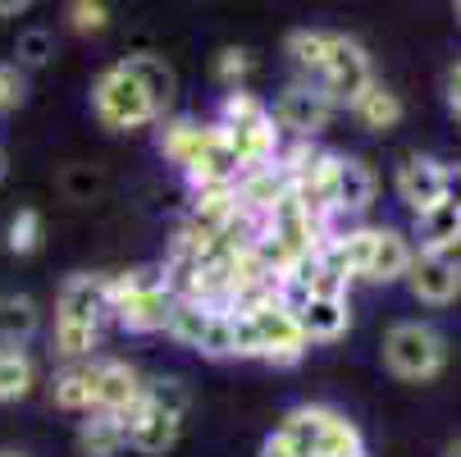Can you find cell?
I'll return each instance as SVG.
<instances>
[{
    "mask_svg": "<svg viewBox=\"0 0 461 457\" xmlns=\"http://www.w3.org/2000/svg\"><path fill=\"white\" fill-rule=\"evenodd\" d=\"M447 105H452V114L461 119V64L447 74Z\"/></svg>",
    "mask_w": 461,
    "mask_h": 457,
    "instance_id": "obj_36",
    "label": "cell"
},
{
    "mask_svg": "<svg viewBox=\"0 0 461 457\" xmlns=\"http://www.w3.org/2000/svg\"><path fill=\"white\" fill-rule=\"evenodd\" d=\"M211 315H215V306H206V302L174 297V306H169V320H165V334H169L178 348L202 352V339H206V330H211Z\"/></svg>",
    "mask_w": 461,
    "mask_h": 457,
    "instance_id": "obj_20",
    "label": "cell"
},
{
    "mask_svg": "<svg viewBox=\"0 0 461 457\" xmlns=\"http://www.w3.org/2000/svg\"><path fill=\"white\" fill-rule=\"evenodd\" d=\"M37 379V366L23 348H10L0 343V403H19Z\"/></svg>",
    "mask_w": 461,
    "mask_h": 457,
    "instance_id": "obj_25",
    "label": "cell"
},
{
    "mask_svg": "<svg viewBox=\"0 0 461 457\" xmlns=\"http://www.w3.org/2000/svg\"><path fill=\"white\" fill-rule=\"evenodd\" d=\"M14 55H19V69H41V64L55 55V37L46 28H28V32H19Z\"/></svg>",
    "mask_w": 461,
    "mask_h": 457,
    "instance_id": "obj_28",
    "label": "cell"
},
{
    "mask_svg": "<svg viewBox=\"0 0 461 457\" xmlns=\"http://www.w3.org/2000/svg\"><path fill=\"white\" fill-rule=\"evenodd\" d=\"M37 302L32 297H19V293H5L0 297V343H10V348H19L23 339H32L37 334Z\"/></svg>",
    "mask_w": 461,
    "mask_h": 457,
    "instance_id": "obj_24",
    "label": "cell"
},
{
    "mask_svg": "<svg viewBox=\"0 0 461 457\" xmlns=\"http://www.w3.org/2000/svg\"><path fill=\"white\" fill-rule=\"evenodd\" d=\"M69 23L78 32H101L110 23V10L101 5V0H74V5H69Z\"/></svg>",
    "mask_w": 461,
    "mask_h": 457,
    "instance_id": "obj_34",
    "label": "cell"
},
{
    "mask_svg": "<svg viewBox=\"0 0 461 457\" xmlns=\"http://www.w3.org/2000/svg\"><path fill=\"white\" fill-rule=\"evenodd\" d=\"M407 288L416 302H429V306H447L461 297V260L456 256H429V251H416L411 270H407Z\"/></svg>",
    "mask_w": 461,
    "mask_h": 457,
    "instance_id": "obj_10",
    "label": "cell"
},
{
    "mask_svg": "<svg viewBox=\"0 0 461 457\" xmlns=\"http://www.w3.org/2000/svg\"><path fill=\"white\" fill-rule=\"evenodd\" d=\"M101 330H92V324H69V320H55V352L69 357V361H83L92 348H96Z\"/></svg>",
    "mask_w": 461,
    "mask_h": 457,
    "instance_id": "obj_27",
    "label": "cell"
},
{
    "mask_svg": "<svg viewBox=\"0 0 461 457\" xmlns=\"http://www.w3.org/2000/svg\"><path fill=\"white\" fill-rule=\"evenodd\" d=\"M28 96V83H23V69L19 64H0V114L19 110Z\"/></svg>",
    "mask_w": 461,
    "mask_h": 457,
    "instance_id": "obj_33",
    "label": "cell"
},
{
    "mask_svg": "<svg viewBox=\"0 0 461 457\" xmlns=\"http://www.w3.org/2000/svg\"><path fill=\"white\" fill-rule=\"evenodd\" d=\"M211 133H215V123H202V119H169V123L160 128V156L187 174V169L196 165V156L206 151Z\"/></svg>",
    "mask_w": 461,
    "mask_h": 457,
    "instance_id": "obj_16",
    "label": "cell"
},
{
    "mask_svg": "<svg viewBox=\"0 0 461 457\" xmlns=\"http://www.w3.org/2000/svg\"><path fill=\"white\" fill-rule=\"evenodd\" d=\"M123 421L110 416V412H87V421L78 425V448L87 457H114L123 448Z\"/></svg>",
    "mask_w": 461,
    "mask_h": 457,
    "instance_id": "obj_23",
    "label": "cell"
},
{
    "mask_svg": "<svg viewBox=\"0 0 461 457\" xmlns=\"http://www.w3.org/2000/svg\"><path fill=\"white\" fill-rule=\"evenodd\" d=\"M329 46H334V32H324V28H293L288 41H284V50L293 55V64H297V69H306V74H320Z\"/></svg>",
    "mask_w": 461,
    "mask_h": 457,
    "instance_id": "obj_26",
    "label": "cell"
},
{
    "mask_svg": "<svg viewBox=\"0 0 461 457\" xmlns=\"http://www.w3.org/2000/svg\"><path fill=\"white\" fill-rule=\"evenodd\" d=\"M447 192H452V178H447V169L434 156H407L402 160V169H398V197L416 215H425L429 206H438Z\"/></svg>",
    "mask_w": 461,
    "mask_h": 457,
    "instance_id": "obj_11",
    "label": "cell"
},
{
    "mask_svg": "<svg viewBox=\"0 0 461 457\" xmlns=\"http://www.w3.org/2000/svg\"><path fill=\"white\" fill-rule=\"evenodd\" d=\"M447 457H461V443H452V448H447Z\"/></svg>",
    "mask_w": 461,
    "mask_h": 457,
    "instance_id": "obj_40",
    "label": "cell"
},
{
    "mask_svg": "<svg viewBox=\"0 0 461 457\" xmlns=\"http://www.w3.org/2000/svg\"><path fill=\"white\" fill-rule=\"evenodd\" d=\"M288 174L270 160V165H256V169H242V178L233 183V197H238V211L256 215V220H266L275 211V202L288 197Z\"/></svg>",
    "mask_w": 461,
    "mask_h": 457,
    "instance_id": "obj_13",
    "label": "cell"
},
{
    "mask_svg": "<svg viewBox=\"0 0 461 457\" xmlns=\"http://www.w3.org/2000/svg\"><path fill=\"white\" fill-rule=\"evenodd\" d=\"M220 133L229 142V151L238 156L242 169H256V165H270L284 147L279 138V123L270 114L266 101H256L251 92H229L224 105H220Z\"/></svg>",
    "mask_w": 461,
    "mask_h": 457,
    "instance_id": "obj_1",
    "label": "cell"
},
{
    "mask_svg": "<svg viewBox=\"0 0 461 457\" xmlns=\"http://www.w3.org/2000/svg\"><path fill=\"white\" fill-rule=\"evenodd\" d=\"M443 361H447V348H443V334L434 324L402 320L384 339V366L398 379H434L443 370Z\"/></svg>",
    "mask_w": 461,
    "mask_h": 457,
    "instance_id": "obj_3",
    "label": "cell"
},
{
    "mask_svg": "<svg viewBox=\"0 0 461 457\" xmlns=\"http://www.w3.org/2000/svg\"><path fill=\"white\" fill-rule=\"evenodd\" d=\"M202 357H233V324H229V311H215L211 315V330L202 339Z\"/></svg>",
    "mask_w": 461,
    "mask_h": 457,
    "instance_id": "obj_32",
    "label": "cell"
},
{
    "mask_svg": "<svg viewBox=\"0 0 461 457\" xmlns=\"http://www.w3.org/2000/svg\"><path fill=\"white\" fill-rule=\"evenodd\" d=\"M416 233H420V251L429 256H452V247L461 242V197H447L438 206H429L425 215H416Z\"/></svg>",
    "mask_w": 461,
    "mask_h": 457,
    "instance_id": "obj_15",
    "label": "cell"
},
{
    "mask_svg": "<svg viewBox=\"0 0 461 457\" xmlns=\"http://www.w3.org/2000/svg\"><path fill=\"white\" fill-rule=\"evenodd\" d=\"M123 69L133 74V83L147 92V101H151V110H156V114H165V110L174 105L178 78H174V69L165 64V55H151V50H142V55H128V59H123Z\"/></svg>",
    "mask_w": 461,
    "mask_h": 457,
    "instance_id": "obj_18",
    "label": "cell"
},
{
    "mask_svg": "<svg viewBox=\"0 0 461 457\" xmlns=\"http://www.w3.org/2000/svg\"><path fill=\"white\" fill-rule=\"evenodd\" d=\"M456 19H461V5H456Z\"/></svg>",
    "mask_w": 461,
    "mask_h": 457,
    "instance_id": "obj_41",
    "label": "cell"
},
{
    "mask_svg": "<svg viewBox=\"0 0 461 457\" xmlns=\"http://www.w3.org/2000/svg\"><path fill=\"white\" fill-rule=\"evenodd\" d=\"M147 398H151V403H160V407H165V412H174V416H187V403H192L183 379H151V384H147Z\"/></svg>",
    "mask_w": 461,
    "mask_h": 457,
    "instance_id": "obj_30",
    "label": "cell"
},
{
    "mask_svg": "<svg viewBox=\"0 0 461 457\" xmlns=\"http://www.w3.org/2000/svg\"><path fill=\"white\" fill-rule=\"evenodd\" d=\"M260 457H293V448H288V443H284V434L275 430L266 443H260Z\"/></svg>",
    "mask_w": 461,
    "mask_h": 457,
    "instance_id": "obj_37",
    "label": "cell"
},
{
    "mask_svg": "<svg viewBox=\"0 0 461 457\" xmlns=\"http://www.w3.org/2000/svg\"><path fill=\"white\" fill-rule=\"evenodd\" d=\"M275 123L279 133H288L293 142H311L320 128L329 123V114H334V105H329V96L315 87V83H288L275 101Z\"/></svg>",
    "mask_w": 461,
    "mask_h": 457,
    "instance_id": "obj_7",
    "label": "cell"
},
{
    "mask_svg": "<svg viewBox=\"0 0 461 457\" xmlns=\"http://www.w3.org/2000/svg\"><path fill=\"white\" fill-rule=\"evenodd\" d=\"M297 324H302L306 343H334L348 334L352 311L343 297H306V306L297 311Z\"/></svg>",
    "mask_w": 461,
    "mask_h": 457,
    "instance_id": "obj_17",
    "label": "cell"
},
{
    "mask_svg": "<svg viewBox=\"0 0 461 457\" xmlns=\"http://www.w3.org/2000/svg\"><path fill=\"white\" fill-rule=\"evenodd\" d=\"M92 110L105 128H114V133H128V128H142L151 119H160L147 101V92L133 83V74L123 69V64H114V69H105L92 87Z\"/></svg>",
    "mask_w": 461,
    "mask_h": 457,
    "instance_id": "obj_4",
    "label": "cell"
},
{
    "mask_svg": "<svg viewBox=\"0 0 461 457\" xmlns=\"http://www.w3.org/2000/svg\"><path fill=\"white\" fill-rule=\"evenodd\" d=\"M147 394V384L138 375V366L128 361H96V412H110V416H128Z\"/></svg>",
    "mask_w": 461,
    "mask_h": 457,
    "instance_id": "obj_12",
    "label": "cell"
},
{
    "mask_svg": "<svg viewBox=\"0 0 461 457\" xmlns=\"http://www.w3.org/2000/svg\"><path fill=\"white\" fill-rule=\"evenodd\" d=\"M0 457H28V452H14V448H0Z\"/></svg>",
    "mask_w": 461,
    "mask_h": 457,
    "instance_id": "obj_39",
    "label": "cell"
},
{
    "mask_svg": "<svg viewBox=\"0 0 461 457\" xmlns=\"http://www.w3.org/2000/svg\"><path fill=\"white\" fill-rule=\"evenodd\" d=\"M5 242H10V251H19V256L32 251V247L41 242V215H37V211H19V215L10 220V238H5Z\"/></svg>",
    "mask_w": 461,
    "mask_h": 457,
    "instance_id": "obj_31",
    "label": "cell"
},
{
    "mask_svg": "<svg viewBox=\"0 0 461 457\" xmlns=\"http://www.w3.org/2000/svg\"><path fill=\"white\" fill-rule=\"evenodd\" d=\"M178 430H183V416L165 412V407L151 403L147 394H142V403H138L133 412L123 416V439H128V448H138V452H147V457L169 452L174 439H178Z\"/></svg>",
    "mask_w": 461,
    "mask_h": 457,
    "instance_id": "obj_9",
    "label": "cell"
},
{
    "mask_svg": "<svg viewBox=\"0 0 461 457\" xmlns=\"http://www.w3.org/2000/svg\"><path fill=\"white\" fill-rule=\"evenodd\" d=\"M169 306H174V293L165 288L160 270H128V275L110 279V311L123 330H133V334L165 330Z\"/></svg>",
    "mask_w": 461,
    "mask_h": 457,
    "instance_id": "obj_2",
    "label": "cell"
},
{
    "mask_svg": "<svg viewBox=\"0 0 461 457\" xmlns=\"http://www.w3.org/2000/svg\"><path fill=\"white\" fill-rule=\"evenodd\" d=\"M247 74H251V55H247V50H238V46L220 50V59H215V78H220V87L238 92Z\"/></svg>",
    "mask_w": 461,
    "mask_h": 457,
    "instance_id": "obj_29",
    "label": "cell"
},
{
    "mask_svg": "<svg viewBox=\"0 0 461 457\" xmlns=\"http://www.w3.org/2000/svg\"><path fill=\"white\" fill-rule=\"evenodd\" d=\"M311 83L329 96V105H352V101L375 83L370 55H366L352 37H339V32H334V46H329V55H324V64H320V74H315Z\"/></svg>",
    "mask_w": 461,
    "mask_h": 457,
    "instance_id": "obj_5",
    "label": "cell"
},
{
    "mask_svg": "<svg viewBox=\"0 0 461 457\" xmlns=\"http://www.w3.org/2000/svg\"><path fill=\"white\" fill-rule=\"evenodd\" d=\"M411 260H416V251H411V242L398 229H375L370 260H366L361 279H370V284H398V279H407Z\"/></svg>",
    "mask_w": 461,
    "mask_h": 457,
    "instance_id": "obj_14",
    "label": "cell"
},
{
    "mask_svg": "<svg viewBox=\"0 0 461 457\" xmlns=\"http://www.w3.org/2000/svg\"><path fill=\"white\" fill-rule=\"evenodd\" d=\"M229 324H233V357H260V348H256V330H251L247 311H229Z\"/></svg>",
    "mask_w": 461,
    "mask_h": 457,
    "instance_id": "obj_35",
    "label": "cell"
},
{
    "mask_svg": "<svg viewBox=\"0 0 461 457\" xmlns=\"http://www.w3.org/2000/svg\"><path fill=\"white\" fill-rule=\"evenodd\" d=\"M247 320H251V330H256V348H260V357L266 361H279V366H293V361H302L306 357V334H302V324H297V315L288 311V306H279V302H260V306H251L247 311Z\"/></svg>",
    "mask_w": 461,
    "mask_h": 457,
    "instance_id": "obj_6",
    "label": "cell"
},
{
    "mask_svg": "<svg viewBox=\"0 0 461 457\" xmlns=\"http://www.w3.org/2000/svg\"><path fill=\"white\" fill-rule=\"evenodd\" d=\"M375 202V174L357 156H339V178H334V215H361Z\"/></svg>",
    "mask_w": 461,
    "mask_h": 457,
    "instance_id": "obj_19",
    "label": "cell"
},
{
    "mask_svg": "<svg viewBox=\"0 0 461 457\" xmlns=\"http://www.w3.org/2000/svg\"><path fill=\"white\" fill-rule=\"evenodd\" d=\"M105 315H110V279L105 275H69V279L59 284L55 320L92 324V330H101Z\"/></svg>",
    "mask_w": 461,
    "mask_h": 457,
    "instance_id": "obj_8",
    "label": "cell"
},
{
    "mask_svg": "<svg viewBox=\"0 0 461 457\" xmlns=\"http://www.w3.org/2000/svg\"><path fill=\"white\" fill-rule=\"evenodd\" d=\"M352 119L361 123V128H370V133H384V128H393L402 119V101H398V92H388L384 83H370L352 105Z\"/></svg>",
    "mask_w": 461,
    "mask_h": 457,
    "instance_id": "obj_22",
    "label": "cell"
},
{
    "mask_svg": "<svg viewBox=\"0 0 461 457\" xmlns=\"http://www.w3.org/2000/svg\"><path fill=\"white\" fill-rule=\"evenodd\" d=\"M5 174H10V156H5V147H0V183H5Z\"/></svg>",
    "mask_w": 461,
    "mask_h": 457,
    "instance_id": "obj_38",
    "label": "cell"
},
{
    "mask_svg": "<svg viewBox=\"0 0 461 457\" xmlns=\"http://www.w3.org/2000/svg\"><path fill=\"white\" fill-rule=\"evenodd\" d=\"M50 394H55V407L64 412H96V366L87 361L64 366L50 384Z\"/></svg>",
    "mask_w": 461,
    "mask_h": 457,
    "instance_id": "obj_21",
    "label": "cell"
}]
</instances>
